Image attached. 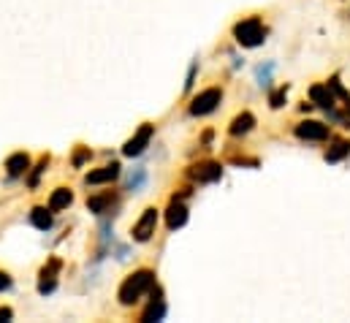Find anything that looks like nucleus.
Segmentation results:
<instances>
[{"instance_id":"f257e3e1","label":"nucleus","mask_w":350,"mask_h":323,"mask_svg":"<svg viewBox=\"0 0 350 323\" xmlns=\"http://www.w3.org/2000/svg\"><path fill=\"white\" fill-rule=\"evenodd\" d=\"M152 285H155V274L152 272H136V274H131L125 283H122V288H120V302L122 305H136L144 294H150L152 291Z\"/></svg>"},{"instance_id":"f03ea898","label":"nucleus","mask_w":350,"mask_h":323,"mask_svg":"<svg viewBox=\"0 0 350 323\" xmlns=\"http://www.w3.org/2000/svg\"><path fill=\"white\" fill-rule=\"evenodd\" d=\"M234 36H237V41H239L242 47L253 49V47H261L263 41H266V27H263V22L258 16H250V19L239 22V25L234 27Z\"/></svg>"},{"instance_id":"7ed1b4c3","label":"nucleus","mask_w":350,"mask_h":323,"mask_svg":"<svg viewBox=\"0 0 350 323\" xmlns=\"http://www.w3.org/2000/svg\"><path fill=\"white\" fill-rule=\"evenodd\" d=\"M220 101H223V90L209 87V90H204V92H201V95H198V98L190 103V114H193V117H204V114L215 112Z\"/></svg>"},{"instance_id":"20e7f679","label":"nucleus","mask_w":350,"mask_h":323,"mask_svg":"<svg viewBox=\"0 0 350 323\" xmlns=\"http://www.w3.org/2000/svg\"><path fill=\"white\" fill-rule=\"evenodd\" d=\"M155 226H158V209H144V215H142V220L133 226V240L136 242H147L152 234H155Z\"/></svg>"},{"instance_id":"39448f33","label":"nucleus","mask_w":350,"mask_h":323,"mask_svg":"<svg viewBox=\"0 0 350 323\" xmlns=\"http://www.w3.org/2000/svg\"><path fill=\"white\" fill-rule=\"evenodd\" d=\"M296 136L304 139V142H323L329 139V128L323 122H315V120H304L296 125Z\"/></svg>"},{"instance_id":"423d86ee","label":"nucleus","mask_w":350,"mask_h":323,"mask_svg":"<svg viewBox=\"0 0 350 323\" xmlns=\"http://www.w3.org/2000/svg\"><path fill=\"white\" fill-rule=\"evenodd\" d=\"M152 131H155L152 125H142V128H139V133H136V136H133V139H131V142L122 147V153H125L128 158H136V155H142V153L147 150L150 139H152Z\"/></svg>"},{"instance_id":"0eeeda50","label":"nucleus","mask_w":350,"mask_h":323,"mask_svg":"<svg viewBox=\"0 0 350 323\" xmlns=\"http://www.w3.org/2000/svg\"><path fill=\"white\" fill-rule=\"evenodd\" d=\"M57 272H60V261H57V258H52L49 266L41 269V285H38L41 294H52V291H55V285H57Z\"/></svg>"},{"instance_id":"6e6552de","label":"nucleus","mask_w":350,"mask_h":323,"mask_svg":"<svg viewBox=\"0 0 350 323\" xmlns=\"http://www.w3.org/2000/svg\"><path fill=\"white\" fill-rule=\"evenodd\" d=\"M223 177V168L220 163H201L193 168V179L196 182H217Z\"/></svg>"},{"instance_id":"1a4fd4ad","label":"nucleus","mask_w":350,"mask_h":323,"mask_svg":"<svg viewBox=\"0 0 350 323\" xmlns=\"http://www.w3.org/2000/svg\"><path fill=\"white\" fill-rule=\"evenodd\" d=\"M125 188H128L131 193H142V190L147 188V168H144V166L131 168V171H128V179H125Z\"/></svg>"},{"instance_id":"9d476101","label":"nucleus","mask_w":350,"mask_h":323,"mask_svg":"<svg viewBox=\"0 0 350 323\" xmlns=\"http://www.w3.org/2000/svg\"><path fill=\"white\" fill-rule=\"evenodd\" d=\"M117 177H120V163H109V166H103L100 171L88 174V185H103V182H111V179H117Z\"/></svg>"},{"instance_id":"9b49d317","label":"nucleus","mask_w":350,"mask_h":323,"mask_svg":"<svg viewBox=\"0 0 350 323\" xmlns=\"http://www.w3.org/2000/svg\"><path fill=\"white\" fill-rule=\"evenodd\" d=\"M166 223H169L172 231H174V229H182V226L187 223V207H185L182 201H172L169 215H166Z\"/></svg>"},{"instance_id":"f8f14e48","label":"nucleus","mask_w":350,"mask_h":323,"mask_svg":"<svg viewBox=\"0 0 350 323\" xmlns=\"http://www.w3.org/2000/svg\"><path fill=\"white\" fill-rule=\"evenodd\" d=\"M310 98H312L318 106H323L326 112L334 109V92L329 90V84H315V87L310 90Z\"/></svg>"},{"instance_id":"ddd939ff","label":"nucleus","mask_w":350,"mask_h":323,"mask_svg":"<svg viewBox=\"0 0 350 323\" xmlns=\"http://www.w3.org/2000/svg\"><path fill=\"white\" fill-rule=\"evenodd\" d=\"M253 125H256V117H253L250 112H242V114L231 122V136H245V133L253 131Z\"/></svg>"},{"instance_id":"4468645a","label":"nucleus","mask_w":350,"mask_h":323,"mask_svg":"<svg viewBox=\"0 0 350 323\" xmlns=\"http://www.w3.org/2000/svg\"><path fill=\"white\" fill-rule=\"evenodd\" d=\"M71 201H74V196H71V190H66V188H60V190H55V193H52V198H49V212H60V209H66V207H71Z\"/></svg>"},{"instance_id":"2eb2a0df","label":"nucleus","mask_w":350,"mask_h":323,"mask_svg":"<svg viewBox=\"0 0 350 323\" xmlns=\"http://www.w3.org/2000/svg\"><path fill=\"white\" fill-rule=\"evenodd\" d=\"M27 166H30V158H27L25 153L11 155V158H8V163H5V168H8V174H11V177H22V174L27 171Z\"/></svg>"},{"instance_id":"dca6fc26","label":"nucleus","mask_w":350,"mask_h":323,"mask_svg":"<svg viewBox=\"0 0 350 323\" xmlns=\"http://www.w3.org/2000/svg\"><path fill=\"white\" fill-rule=\"evenodd\" d=\"M350 155V142H334V147L326 153V161L329 163H340L342 158Z\"/></svg>"},{"instance_id":"f3484780","label":"nucleus","mask_w":350,"mask_h":323,"mask_svg":"<svg viewBox=\"0 0 350 323\" xmlns=\"http://www.w3.org/2000/svg\"><path fill=\"white\" fill-rule=\"evenodd\" d=\"M30 223H33L36 229L46 231V229H52V215H49L46 209H33V215H30Z\"/></svg>"},{"instance_id":"a211bd4d","label":"nucleus","mask_w":350,"mask_h":323,"mask_svg":"<svg viewBox=\"0 0 350 323\" xmlns=\"http://www.w3.org/2000/svg\"><path fill=\"white\" fill-rule=\"evenodd\" d=\"M166 315V305H163V299H152V305L147 307V313H144V321H161Z\"/></svg>"},{"instance_id":"6ab92c4d","label":"nucleus","mask_w":350,"mask_h":323,"mask_svg":"<svg viewBox=\"0 0 350 323\" xmlns=\"http://www.w3.org/2000/svg\"><path fill=\"white\" fill-rule=\"evenodd\" d=\"M109 204H114V198H111L109 193H106V196H95V198H90L88 201L90 212H95V215H103V209H106Z\"/></svg>"},{"instance_id":"aec40b11","label":"nucleus","mask_w":350,"mask_h":323,"mask_svg":"<svg viewBox=\"0 0 350 323\" xmlns=\"http://www.w3.org/2000/svg\"><path fill=\"white\" fill-rule=\"evenodd\" d=\"M271 74H274V63H266V66H258V68H256V79H258L261 87H269Z\"/></svg>"},{"instance_id":"412c9836","label":"nucleus","mask_w":350,"mask_h":323,"mask_svg":"<svg viewBox=\"0 0 350 323\" xmlns=\"http://www.w3.org/2000/svg\"><path fill=\"white\" fill-rule=\"evenodd\" d=\"M329 90H332V92H334L337 98H345V101H350V92L345 90V87H342V84H340V79H332V81H329Z\"/></svg>"},{"instance_id":"4be33fe9","label":"nucleus","mask_w":350,"mask_h":323,"mask_svg":"<svg viewBox=\"0 0 350 323\" xmlns=\"http://www.w3.org/2000/svg\"><path fill=\"white\" fill-rule=\"evenodd\" d=\"M285 95H288V87H280L277 92H271V98H269V101H271V106H274V109H280V106H282V101H285Z\"/></svg>"},{"instance_id":"5701e85b","label":"nucleus","mask_w":350,"mask_h":323,"mask_svg":"<svg viewBox=\"0 0 350 323\" xmlns=\"http://www.w3.org/2000/svg\"><path fill=\"white\" fill-rule=\"evenodd\" d=\"M90 158V150H82V153H77V158H74V166H82V163Z\"/></svg>"},{"instance_id":"b1692460","label":"nucleus","mask_w":350,"mask_h":323,"mask_svg":"<svg viewBox=\"0 0 350 323\" xmlns=\"http://www.w3.org/2000/svg\"><path fill=\"white\" fill-rule=\"evenodd\" d=\"M193 79H196V63L190 66V74H187V81H185V90H190V87H193Z\"/></svg>"},{"instance_id":"393cba45","label":"nucleus","mask_w":350,"mask_h":323,"mask_svg":"<svg viewBox=\"0 0 350 323\" xmlns=\"http://www.w3.org/2000/svg\"><path fill=\"white\" fill-rule=\"evenodd\" d=\"M8 285H11V277L8 274H0V291H5Z\"/></svg>"},{"instance_id":"a878e982","label":"nucleus","mask_w":350,"mask_h":323,"mask_svg":"<svg viewBox=\"0 0 350 323\" xmlns=\"http://www.w3.org/2000/svg\"><path fill=\"white\" fill-rule=\"evenodd\" d=\"M8 318H11V310H8V307H3V310H0V321H8Z\"/></svg>"}]
</instances>
